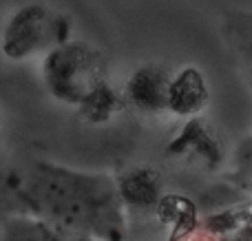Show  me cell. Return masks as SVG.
<instances>
[{
    "label": "cell",
    "mask_w": 252,
    "mask_h": 241,
    "mask_svg": "<svg viewBox=\"0 0 252 241\" xmlns=\"http://www.w3.org/2000/svg\"><path fill=\"white\" fill-rule=\"evenodd\" d=\"M168 153L175 157L201 162L206 168H215L221 162V144L213 128L199 118L186 120L179 135L170 142Z\"/></svg>",
    "instance_id": "cell-6"
},
{
    "label": "cell",
    "mask_w": 252,
    "mask_h": 241,
    "mask_svg": "<svg viewBox=\"0 0 252 241\" xmlns=\"http://www.w3.org/2000/svg\"><path fill=\"white\" fill-rule=\"evenodd\" d=\"M106 56L84 40H69L42 58V82L60 104L78 109L84 97L106 80Z\"/></svg>",
    "instance_id": "cell-2"
},
{
    "label": "cell",
    "mask_w": 252,
    "mask_h": 241,
    "mask_svg": "<svg viewBox=\"0 0 252 241\" xmlns=\"http://www.w3.org/2000/svg\"><path fill=\"white\" fill-rule=\"evenodd\" d=\"M118 188L126 206L157 208L161 195V181L151 166H133L118 177Z\"/></svg>",
    "instance_id": "cell-7"
},
{
    "label": "cell",
    "mask_w": 252,
    "mask_h": 241,
    "mask_svg": "<svg viewBox=\"0 0 252 241\" xmlns=\"http://www.w3.org/2000/svg\"><path fill=\"white\" fill-rule=\"evenodd\" d=\"M182 241H219L217 237H215L213 233H208V230H201V228H197L195 233H190L188 237H184Z\"/></svg>",
    "instance_id": "cell-12"
},
{
    "label": "cell",
    "mask_w": 252,
    "mask_h": 241,
    "mask_svg": "<svg viewBox=\"0 0 252 241\" xmlns=\"http://www.w3.org/2000/svg\"><path fill=\"white\" fill-rule=\"evenodd\" d=\"M126 104L128 102L124 97V91H118L109 84V80H104L84 97V102L78 106V113L87 124L100 126V124L111 122L120 111L126 109Z\"/></svg>",
    "instance_id": "cell-9"
},
{
    "label": "cell",
    "mask_w": 252,
    "mask_h": 241,
    "mask_svg": "<svg viewBox=\"0 0 252 241\" xmlns=\"http://www.w3.org/2000/svg\"><path fill=\"white\" fill-rule=\"evenodd\" d=\"M230 35L235 38L237 47L248 58L252 66V13H241L230 20Z\"/></svg>",
    "instance_id": "cell-11"
},
{
    "label": "cell",
    "mask_w": 252,
    "mask_h": 241,
    "mask_svg": "<svg viewBox=\"0 0 252 241\" xmlns=\"http://www.w3.org/2000/svg\"><path fill=\"white\" fill-rule=\"evenodd\" d=\"M210 102V87L199 66H184L168 89V113L182 120L199 118Z\"/></svg>",
    "instance_id": "cell-5"
},
{
    "label": "cell",
    "mask_w": 252,
    "mask_h": 241,
    "mask_svg": "<svg viewBox=\"0 0 252 241\" xmlns=\"http://www.w3.org/2000/svg\"><path fill=\"white\" fill-rule=\"evenodd\" d=\"M173 75L159 64H142L128 75L124 97L135 111L146 115L168 113V89Z\"/></svg>",
    "instance_id": "cell-4"
},
{
    "label": "cell",
    "mask_w": 252,
    "mask_h": 241,
    "mask_svg": "<svg viewBox=\"0 0 252 241\" xmlns=\"http://www.w3.org/2000/svg\"><path fill=\"white\" fill-rule=\"evenodd\" d=\"M157 217L168 228L170 239L168 241H182L190 233L197 230V208L184 195L168 193L157 204Z\"/></svg>",
    "instance_id": "cell-8"
},
{
    "label": "cell",
    "mask_w": 252,
    "mask_h": 241,
    "mask_svg": "<svg viewBox=\"0 0 252 241\" xmlns=\"http://www.w3.org/2000/svg\"><path fill=\"white\" fill-rule=\"evenodd\" d=\"M4 241H89L78 235H71L66 230H60L38 217H20L7 224L4 228Z\"/></svg>",
    "instance_id": "cell-10"
},
{
    "label": "cell",
    "mask_w": 252,
    "mask_h": 241,
    "mask_svg": "<svg viewBox=\"0 0 252 241\" xmlns=\"http://www.w3.org/2000/svg\"><path fill=\"white\" fill-rule=\"evenodd\" d=\"M20 195L33 217L89 241H124L126 204L118 180L38 162L25 173Z\"/></svg>",
    "instance_id": "cell-1"
},
{
    "label": "cell",
    "mask_w": 252,
    "mask_h": 241,
    "mask_svg": "<svg viewBox=\"0 0 252 241\" xmlns=\"http://www.w3.org/2000/svg\"><path fill=\"white\" fill-rule=\"evenodd\" d=\"M73 22L66 13H58L42 2L20 4L7 18L2 29V56L7 60L22 62L38 53L71 40Z\"/></svg>",
    "instance_id": "cell-3"
}]
</instances>
